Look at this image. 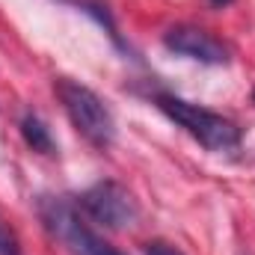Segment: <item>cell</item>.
Wrapping results in <instances>:
<instances>
[{
    "instance_id": "obj_3",
    "label": "cell",
    "mask_w": 255,
    "mask_h": 255,
    "mask_svg": "<svg viewBox=\"0 0 255 255\" xmlns=\"http://www.w3.org/2000/svg\"><path fill=\"white\" fill-rule=\"evenodd\" d=\"M39 217L45 223V229L68 247L71 255H122L113 250L104 238H98L77 214V205H71L68 199L60 196H45L39 202Z\"/></svg>"
},
{
    "instance_id": "obj_5",
    "label": "cell",
    "mask_w": 255,
    "mask_h": 255,
    "mask_svg": "<svg viewBox=\"0 0 255 255\" xmlns=\"http://www.w3.org/2000/svg\"><path fill=\"white\" fill-rule=\"evenodd\" d=\"M163 45L166 51L178 54V57H187L196 60L202 65H226L229 63V48L214 39L208 30L202 27H193V24H175L163 33Z\"/></svg>"
},
{
    "instance_id": "obj_6",
    "label": "cell",
    "mask_w": 255,
    "mask_h": 255,
    "mask_svg": "<svg viewBox=\"0 0 255 255\" xmlns=\"http://www.w3.org/2000/svg\"><path fill=\"white\" fill-rule=\"evenodd\" d=\"M21 136H24V142L33 151H39V154H57V142L51 136V128L45 125L36 113H27L21 119Z\"/></svg>"
},
{
    "instance_id": "obj_7",
    "label": "cell",
    "mask_w": 255,
    "mask_h": 255,
    "mask_svg": "<svg viewBox=\"0 0 255 255\" xmlns=\"http://www.w3.org/2000/svg\"><path fill=\"white\" fill-rule=\"evenodd\" d=\"M0 255H21V244L12 235V229H6L0 223Z\"/></svg>"
},
{
    "instance_id": "obj_10",
    "label": "cell",
    "mask_w": 255,
    "mask_h": 255,
    "mask_svg": "<svg viewBox=\"0 0 255 255\" xmlns=\"http://www.w3.org/2000/svg\"><path fill=\"white\" fill-rule=\"evenodd\" d=\"M253 98H255V92H253Z\"/></svg>"
},
{
    "instance_id": "obj_4",
    "label": "cell",
    "mask_w": 255,
    "mask_h": 255,
    "mask_svg": "<svg viewBox=\"0 0 255 255\" xmlns=\"http://www.w3.org/2000/svg\"><path fill=\"white\" fill-rule=\"evenodd\" d=\"M80 208L89 220H95L104 229H128L136 223L139 208L133 193L119 181H98L80 196Z\"/></svg>"
},
{
    "instance_id": "obj_1",
    "label": "cell",
    "mask_w": 255,
    "mask_h": 255,
    "mask_svg": "<svg viewBox=\"0 0 255 255\" xmlns=\"http://www.w3.org/2000/svg\"><path fill=\"white\" fill-rule=\"evenodd\" d=\"M54 92L68 113L71 125L80 130V136L86 142H92L95 148H107L116 139V122L110 107L104 104V98L98 92H92L89 86L71 80V77H57L54 80Z\"/></svg>"
},
{
    "instance_id": "obj_8",
    "label": "cell",
    "mask_w": 255,
    "mask_h": 255,
    "mask_svg": "<svg viewBox=\"0 0 255 255\" xmlns=\"http://www.w3.org/2000/svg\"><path fill=\"white\" fill-rule=\"evenodd\" d=\"M142 253L145 255H184L178 247H172L169 241H148V244H142Z\"/></svg>"
},
{
    "instance_id": "obj_2",
    "label": "cell",
    "mask_w": 255,
    "mask_h": 255,
    "mask_svg": "<svg viewBox=\"0 0 255 255\" xmlns=\"http://www.w3.org/2000/svg\"><path fill=\"white\" fill-rule=\"evenodd\" d=\"M154 104L175 125H181L193 139H199L211 151H229V148H238L241 145V128L235 125L232 119L214 113V110H205V107L190 104V101H184L178 95H169V92L154 95Z\"/></svg>"
},
{
    "instance_id": "obj_9",
    "label": "cell",
    "mask_w": 255,
    "mask_h": 255,
    "mask_svg": "<svg viewBox=\"0 0 255 255\" xmlns=\"http://www.w3.org/2000/svg\"><path fill=\"white\" fill-rule=\"evenodd\" d=\"M211 3H214V6H229L232 0H211Z\"/></svg>"
}]
</instances>
